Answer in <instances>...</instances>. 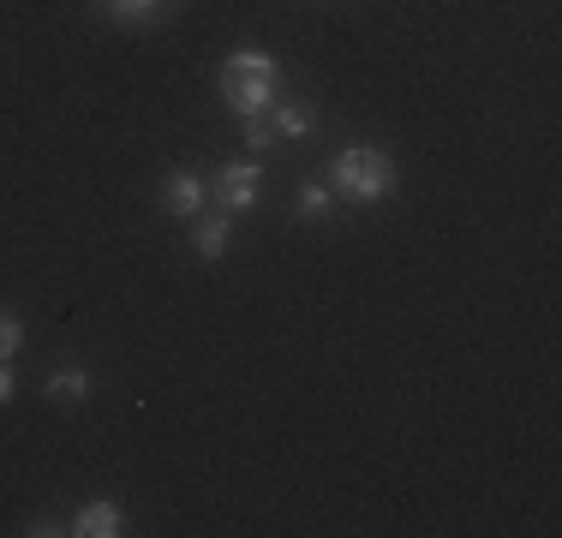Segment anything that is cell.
I'll return each instance as SVG.
<instances>
[{
	"instance_id": "6da1fadb",
	"label": "cell",
	"mask_w": 562,
	"mask_h": 538,
	"mask_svg": "<svg viewBox=\"0 0 562 538\" xmlns=\"http://www.w3.org/2000/svg\"><path fill=\"white\" fill-rule=\"evenodd\" d=\"M222 97H227V108H234V114H246V120L270 114V102H276V60H270V54H258V48L227 54V66H222Z\"/></svg>"
},
{
	"instance_id": "7a4b0ae2",
	"label": "cell",
	"mask_w": 562,
	"mask_h": 538,
	"mask_svg": "<svg viewBox=\"0 0 562 538\" xmlns=\"http://www.w3.org/2000/svg\"><path fill=\"white\" fill-rule=\"evenodd\" d=\"M336 192L347 198V204H383V198L395 192V161L383 150L353 144V150L336 156Z\"/></svg>"
},
{
	"instance_id": "3957f363",
	"label": "cell",
	"mask_w": 562,
	"mask_h": 538,
	"mask_svg": "<svg viewBox=\"0 0 562 538\" xmlns=\"http://www.w3.org/2000/svg\"><path fill=\"white\" fill-rule=\"evenodd\" d=\"M258 180H263L258 161H227V168L216 173V198H222V210H227V215H246L251 204H258Z\"/></svg>"
},
{
	"instance_id": "277c9868",
	"label": "cell",
	"mask_w": 562,
	"mask_h": 538,
	"mask_svg": "<svg viewBox=\"0 0 562 538\" xmlns=\"http://www.w3.org/2000/svg\"><path fill=\"white\" fill-rule=\"evenodd\" d=\"M204 180H198L192 168H173L168 180H162V204L173 210V215H204Z\"/></svg>"
},
{
	"instance_id": "5b68a950",
	"label": "cell",
	"mask_w": 562,
	"mask_h": 538,
	"mask_svg": "<svg viewBox=\"0 0 562 538\" xmlns=\"http://www.w3.org/2000/svg\"><path fill=\"white\" fill-rule=\"evenodd\" d=\"M66 533H78V538H114L120 533V508L114 503H85Z\"/></svg>"
},
{
	"instance_id": "8992f818",
	"label": "cell",
	"mask_w": 562,
	"mask_h": 538,
	"mask_svg": "<svg viewBox=\"0 0 562 538\" xmlns=\"http://www.w3.org/2000/svg\"><path fill=\"white\" fill-rule=\"evenodd\" d=\"M227 239H234V215L227 210H216V215H204V222H198V258H222L227 251Z\"/></svg>"
},
{
	"instance_id": "52a82bcc",
	"label": "cell",
	"mask_w": 562,
	"mask_h": 538,
	"mask_svg": "<svg viewBox=\"0 0 562 538\" xmlns=\"http://www.w3.org/2000/svg\"><path fill=\"white\" fill-rule=\"evenodd\" d=\"M270 126H276V138H305V132L317 126V114L305 102H288V108H276V114H270Z\"/></svg>"
},
{
	"instance_id": "ba28073f",
	"label": "cell",
	"mask_w": 562,
	"mask_h": 538,
	"mask_svg": "<svg viewBox=\"0 0 562 538\" xmlns=\"http://www.w3.org/2000/svg\"><path fill=\"white\" fill-rule=\"evenodd\" d=\"M43 389H48L55 401H85V395H90V371H85V366H60Z\"/></svg>"
},
{
	"instance_id": "9c48e42d",
	"label": "cell",
	"mask_w": 562,
	"mask_h": 538,
	"mask_svg": "<svg viewBox=\"0 0 562 538\" xmlns=\"http://www.w3.org/2000/svg\"><path fill=\"white\" fill-rule=\"evenodd\" d=\"M102 7H109L120 24H150V19H162V0H102Z\"/></svg>"
},
{
	"instance_id": "30bf717a",
	"label": "cell",
	"mask_w": 562,
	"mask_h": 538,
	"mask_svg": "<svg viewBox=\"0 0 562 538\" xmlns=\"http://www.w3.org/2000/svg\"><path fill=\"white\" fill-rule=\"evenodd\" d=\"M329 204H336V192H329V186H300V215L305 222H317V215H329Z\"/></svg>"
},
{
	"instance_id": "8fae6325",
	"label": "cell",
	"mask_w": 562,
	"mask_h": 538,
	"mask_svg": "<svg viewBox=\"0 0 562 538\" xmlns=\"http://www.w3.org/2000/svg\"><path fill=\"white\" fill-rule=\"evenodd\" d=\"M19 347H24V323L12 312H0V359H12Z\"/></svg>"
},
{
	"instance_id": "7c38bea8",
	"label": "cell",
	"mask_w": 562,
	"mask_h": 538,
	"mask_svg": "<svg viewBox=\"0 0 562 538\" xmlns=\"http://www.w3.org/2000/svg\"><path fill=\"white\" fill-rule=\"evenodd\" d=\"M246 144H251V150L263 156V150H270V144H276V126H270V120H263V114H258V120H246Z\"/></svg>"
},
{
	"instance_id": "4fadbf2b",
	"label": "cell",
	"mask_w": 562,
	"mask_h": 538,
	"mask_svg": "<svg viewBox=\"0 0 562 538\" xmlns=\"http://www.w3.org/2000/svg\"><path fill=\"white\" fill-rule=\"evenodd\" d=\"M7 401H12V366L0 359V407H7Z\"/></svg>"
}]
</instances>
